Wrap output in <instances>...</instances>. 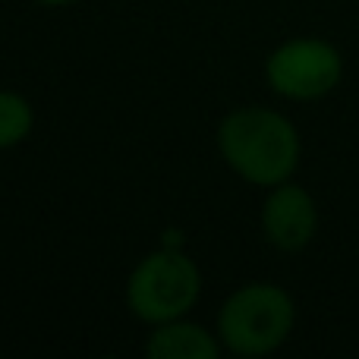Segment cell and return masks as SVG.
<instances>
[{"label":"cell","mask_w":359,"mask_h":359,"mask_svg":"<svg viewBox=\"0 0 359 359\" xmlns=\"http://www.w3.org/2000/svg\"><path fill=\"white\" fill-rule=\"evenodd\" d=\"M215 149L230 174L262 192L293 180L303 164L297 123L268 104H240L224 114L215 130Z\"/></svg>","instance_id":"6da1fadb"},{"label":"cell","mask_w":359,"mask_h":359,"mask_svg":"<svg viewBox=\"0 0 359 359\" xmlns=\"http://www.w3.org/2000/svg\"><path fill=\"white\" fill-rule=\"evenodd\" d=\"M202 268L189 259L186 246H158L133 265L126 278V309L136 322L164 325L189 316L202 299Z\"/></svg>","instance_id":"3957f363"},{"label":"cell","mask_w":359,"mask_h":359,"mask_svg":"<svg viewBox=\"0 0 359 359\" xmlns=\"http://www.w3.org/2000/svg\"><path fill=\"white\" fill-rule=\"evenodd\" d=\"M35 130V107L16 88H0V151L19 149Z\"/></svg>","instance_id":"52a82bcc"},{"label":"cell","mask_w":359,"mask_h":359,"mask_svg":"<svg viewBox=\"0 0 359 359\" xmlns=\"http://www.w3.org/2000/svg\"><path fill=\"white\" fill-rule=\"evenodd\" d=\"M318 224H322V211H318L316 196L303 183L287 180L265 189L259 208V230L271 249L284 255L303 252L318 236Z\"/></svg>","instance_id":"5b68a950"},{"label":"cell","mask_w":359,"mask_h":359,"mask_svg":"<svg viewBox=\"0 0 359 359\" xmlns=\"http://www.w3.org/2000/svg\"><path fill=\"white\" fill-rule=\"evenodd\" d=\"M221 350L217 331L192 322L189 316L155 325L145 337V353L151 359H217Z\"/></svg>","instance_id":"8992f818"},{"label":"cell","mask_w":359,"mask_h":359,"mask_svg":"<svg viewBox=\"0 0 359 359\" xmlns=\"http://www.w3.org/2000/svg\"><path fill=\"white\" fill-rule=\"evenodd\" d=\"M297 318V299L287 287L274 280H249L227 293L215 316V331L227 353L259 359L278 353L290 341Z\"/></svg>","instance_id":"7a4b0ae2"},{"label":"cell","mask_w":359,"mask_h":359,"mask_svg":"<svg viewBox=\"0 0 359 359\" xmlns=\"http://www.w3.org/2000/svg\"><path fill=\"white\" fill-rule=\"evenodd\" d=\"M38 6H48V10H60V6H73L79 4V0H35Z\"/></svg>","instance_id":"ba28073f"},{"label":"cell","mask_w":359,"mask_h":359,"mask_svg":"<svg viewBox=\"0 0 359 359\" xmlns=\"http://www.w3.org/2000/svg\"><path fill=\"white\" fill-rule=\"evenodd\" d=\"M347 63L334 41L318 35H293L265 57V86L271 95L293 104H312L337 92Z\"/></svg>","instance_id":"277c9868"}]
</instances>
